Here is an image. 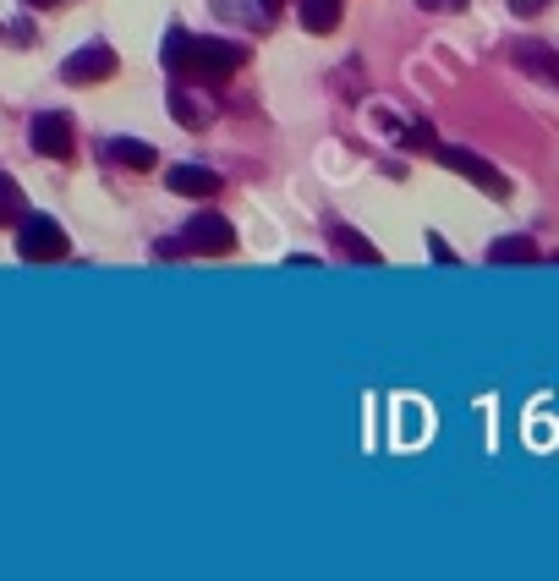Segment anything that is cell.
I'll list each match as a JSON object with an SVG mask.
<instances>
[{
  "instance_id": "cell-9",
  "label": "cell",
  "mask_w": 559,
  "mask_h": 581,
  "mask_svg": "<svg viewBox=\"0 0 559 581\" xmlns=\"http://www.w3.org/2000/svg\"><path fill=\"white\" fill-rule=\"evenodd\" d=\"M488 264H538V247H532V236H499L488 247Z\"/></svg>"
},
{
  "instance_id": "cell-6",
  "label": "cell",
  "mask_w": 559,
  "mask_h": 581,
  "mask_svg": "<svg viewBox=\"0 0 559 581\" xmlns=\"http://www.w3.org/2000/svg\"><path fill=\"white\" fill-rule=\"evenodd\" d=\"M28 144L33 154H44V159H72V116H61V110H44V116H33V127H28Z\"/></svg>"
},
{
  "instance_id": "cell-16",
  "label": "cell",
  "mask_w": 559,
  "mask_h": 581,
  "mask_svg": "<svg viewBox=\"0 0 559 581\" xmlns=\"http://www.w3.org/2000/svg\"><path fill=\"white\" fill-rule=\"evenodd\" d=\"M22 6H66V0H22Z\"/></svg>"
},
{
  "instance_id": "cell-8",
  "label": "cell",
  "mask_w": 559,
  "mask_h": 581,
  "mask_svg": "<svg viewBox=\"0 0 559 581\" xmlns=\"http://www.w3.org/2000/svg\"><path fill=\"white\" fill-rule=\"evenodd\" d=\"M296 6H302V28H307V33H335L346 0H296Z\"/></svg>"
},
{
  "instance_id": "cell-11",
  "label": "cell",
  "mask_w": 559,
  "mask_h": 581,
  "mask_svg": "<svg viewBox=\"0 0 559 581\" xmlns=\"http://www.w3.org/2000/svg\"><path fill=\"white\" fill-rule=\"evenodd\" d=\"M22 214H28V198H22V187L0 170V225H17Z\"/></svg>"
},
{
  "instance_id": "cell-10",
  "label": "cell",
  "mask_w": 559,
  "mask_h": 581,
  "mask_svg": "<svg viewBox=\"0 0 559 581\" xmlns=\"http://www.w3.org/2000/svg\"><path fill=\"white\" fill-rule=\"evenodd\" d=\"M110 159H122L127 170H154V165H159L154 144H138V138H116V144H110Z\"/></svg>"
},
{
  "instance_id": "cell-13",
  "label": "cell",
  "mask_w": 559,
  "mask_h": 581,
  "mask_svg": "<svg viewBox=\"0 0 559 581\" xmlns=\"http://www.w3.org/2000/svg\"><path fill=\"white\" fill-rule=\"evenodd\" d=\"M428 253H433V264H444V270H455V264H461V258L450 253V242H444V236H433V231H428Z\"/></svg>"
},
{
  "instance_id": "cell-18",
  "label": "cell",
  "mask_w": 559,
  "mask_h": 581,
  "mask_svg": "<svg viewBox=\"0 0 559 581\" xmlns=\"http://www.w3.org/2000/svg\"><path fill=\"white\" fill-rule=\"evenodd\" d=\"M555 83H559V77H555Z\"/></svg>"
},
{
  "instance_id": "cell-7",
  "label": "cell",
  "mask_w": 559,
  "mask_h": 581,
  "mask_svg": "<svg viewBox=\"0 0 559 581\" xmlns=\"http://www.w3.org/2000/svg\"><path fill=\"white\" fill-rule=\"evenodd\" d=\"M165 187H170V192H181V198H214V192H220V176H214V170H203V165H170Z\"/></svg>"
},
{
  "instance_id": "cell-17",
  "label": "cell",
  "mask_w": 559,
  "mask_h": 581,
  "mask_svg": "<svg viewBox=\"0 0 559 581\" xmlns=\"http://www.w3.org/2000/svg\"><path fill=\"white\" fill-rule=\"evenodd\" d=\"M264 6H285V0H264Z\"/></svg>"
},
{
  "instance_id": "cell-3",
  "label": "cell",
  "mask_w": 559,
  "mask_h": 581,
  "mask_svg": "<svg viewBox=\"0 0 559 581\" xmlns=\"http://www.w3.org/2000/svg\"><path fill=\"white\" fill-rule=\"evenodd\" d=\"M116 72H122V61H116L110 44H83V50H72V55L61 61V77H66V83H83V88H88V83H110Z\"/></svg>"
},
{
  "instance_id": "cell-4",
  "label": "cell",
  "mask_w": 559,
  "mask_h": 581,
  "mask_svg": "<svg viewBox=\"0 0 559 581\" xmlns=\"http://www.w3.org/2000/svg\"><path fill=\"white\" fill-rule=\"evenodd\" d=\"M433 154H439V165H450L455 176H466V181H472V187H483L488 198H510V181H505L488 159H477L472 148H433Z\"/></svg>"
},
{
  "instance_id": "cell-1",
  "label": "cell",
  "mask_w": 559,
  "mask_h": 581,
  "mask_svg": "<svg viewBox=\"0 0 559 581\" xmlns=\"http://www.w3.org/2000/svg\"><path fill=\"white\" fill-rule=\"evenodd\" d=\"M159 61H165L176 77H187V83H214V88H220L236 66H247V50H242V44H225V39H192V33L170 28Z\"/></svg>"
},
{
  "instance_id": "cell-5",
  "label": "cell",
  "mask_w": 559,
  "mask_h": 581,
  "mask_svg": "<svg viewBox=\"0 0 559 581\" xmlns=\"http://www.w3.org/2000/svg\"><path fill=\"white\" fill-rule=\"evenodd\" d=\"M176 242H181V253H209V258H214V253H231V247H236V231H231V220H220V214H192Z\"/></svg>"
},
{
  "instance_id": "cell-14",
  "label": "cell",
  "mask_w": 559,
  "mask_h": 581,
  "mask_svg": "<svg viewBox=\"0 0 559 581\" xmlns=\"http://www.w3.org/2000/svg\"><path fill=\"white\" fill-rule=\"evenodd\" d=\"M401 138H407L412 148H433V133H428V127H407Z\"/></svg>"
},
{
  "instance_id": "cell-12",
  "label": "cell",
  "mask_w": 559,
  "mask_h": 581,
  "mask_svg": "<svg viewBox=\"0 0 559 581\" xmlns=\"http://www.w3.org/2000/svg\"><path fill=\"white\" fill-rule=\"evenodd\" d=\"M335 247H340V253H351L357 264H379V247H368V242H362L357 231H346V225H335Z\"/></svg>"
},
{
  "instance_id": "cell-2",
  "label": "cell",
  "mask_w": 559,
  "mask_h": 581,
  "mask_svg": "<svg viewBox=\"0 0 559 581\" xmlns=\"http://www.w3.org/2000/svg\"><path fill=\"white\" fill-rule=\"evenodd\" d=\"M17 253H22V264H61V258L72 253V242H66V231H61L55 220L22 214V220H17Z\"/></svg>"
},
{
  "instance_id": "cell-15",
  "label": "cell",
  "mask_w": 559,
  "mask_h": 581,
  "mask_svg": "<svg viewBox=\"0 0 559 581\" xmlns=\"http://www.w3.org/2000/svg\"><path fill=\"white\" fill-rule=\"evenodd\" d=\"M422 6H428V11H461L466 0H422Z\"/></svg>"
}]
</instances>
